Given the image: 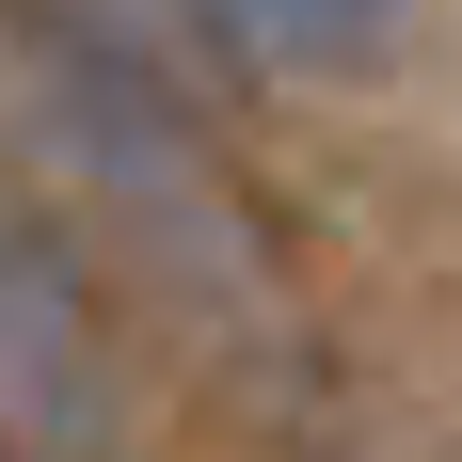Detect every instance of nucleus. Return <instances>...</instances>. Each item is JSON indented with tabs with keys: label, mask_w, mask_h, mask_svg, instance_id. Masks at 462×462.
<instances>
[{
	"label": "nucleus",
	"mask_w": 462,
	"mask_h": 462,
	"mask_svg": "<svg viewBox=\"0 0 462 462\" xmlns=\"http://www.w3.org/2000/svg\"><path fill=\"white\" fill-rule=\"evenodd\" d=\"M0 128H16V160L48 176V208L112 272L160 287V319H191L208 351H255L287 319L272 224L239 208V176L208 160V128L176 112V80L128 32H96L64 0H16L0 16Z\"/></svg>",
	"instance_id": "1"
},
{
	"label": "nucleus",
	"mask_w": 462,
	"mask_h": 462,
	"mask_svg": "<svg viewBox=\"0 0 462 462\" xmlns=\"http://www.w3.org/2000/svg\"><path fill=\"white\" fill-rule=\"evenodd\" d=\"M0 462H128V367L80 255L0 191Z\"/></svg>",
	"instance_id": "2"
},
{
	"label": "nucleus",
	"mask_w": 462,
	"mask_h": 462,
	"mask_svg": "<svg viewBox=\"0 0 462 462\" xmlns=\"http://www.w3.org/2000/svg\"><path fill=\"white\" fill-rule=\"evenodd\" d=\"M191 16H208L255 80H383L399 32H415V0H191Z\"/></svg>",
	"instance_id": "3"
}]
</instances>
